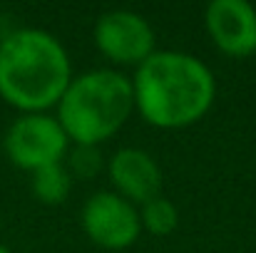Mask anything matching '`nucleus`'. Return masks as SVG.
<instances>
[{
	"mask_svg": "<svg viewBox=\"0 0 256 253\" xmlns=\"http://www.w3.org/2000/svg\"><path fill=\"white\" fill-rule=\"evenodd\" d=\"M32 194L45 206H60L72 191V176L65 164H50L32 171Z\"/></svg>",
	"mask_w": 256,
	"mask_h": 253,
	"instance_id": "1a4fd4ad",
	"label": "nucleus"
},
{
	"mask_svg": "<svg viewBox=\"0 0 256 253\" xmlns=\"http://www.w3.org/2000/svg\"><path fill=\"white\" fill-rule=\"evenodd\" d=\"M140 221H142V229L150 231L152 236H170L172 231L179 226V211H176V206L172 204L170 199L157 196V199L142 204Z\"/></svg>",
	"mask_w": 256,
	"mask_h": 253,
	"instance_id": "9d476101",
	"label": "nucleus"
},
{
	"mask_svg": "<svg viewBox=\"0 0 256 253\" xmlns=\"http://www.w3.org/2000/svg\"><path fill=\"white\" fill-rule=\"evenodd\" d=\"M0 253H12V251H10L8 246H2V244H0Z\"/></svg>",
	"mask_w": 256,
	"mask_h": 253,
	"instance_id": "f8f14e48",
	"label": "nucleus"
},
{
	"mask_svg": "<svg viewBox=\"0 0 256 253\" xmlns=\"http://www.w3.org/2000/svg\"><path fill=\"white\" fill-rule=\"evenodd\" d=\"M209 40L229 57L256 52V7L246 0H212L204 7Z\"/></svg>",
	"mask_w": 256,
	"mask_h": 253,
	"instance_id": "0eeeda50",
	"label": "nucleus"
},
{
	"mask_svg": "<svg viewBox=\"0 0 256 253\" xmlns=\"http://www.w3.org/2000/svg\"><path fill=\"white\" fill-rule=\"evenodd\" d=\"M2 149L18 169L38 171L50 164H62L70 149V137L65 134L58 117L48 112L20 114L5 132Z\"/></svg>",
	"mask_w": 256,
	"mask_h": 253,
	"instance_id": "20e7f679",
	"label": "nucleus"
},
{
	"mask_svg": "<svg viewBox=\"0 0 256 253\" xmlns=\"http://www.w3.org/2000/svg\"><path fill=\"white\" fill-rule=\"evenodd\" d=\"M94 45L114 65L140 67L154 50L157 35L150 20L134 10H107L94 22Z\"/></svg>",
	"mask_w": 256,
	"mask_h": 253,
	"instance_id": "39448f33",
	"label": "nucleus"
},
{
	"mask_svg": "<svg viewBox=\"0 0 256 253\" xmlns=\"http://www.w3.org/2000/svg\"><path fill=\"white\" fill-rule=\"evenodd\" d=\"M112 191L134 206L162 196V169L157 159L140 147H122L107 159Z\"/></svg>",
	"mask_w": 256,
	"mask_h": 253,
	"instance_id": "6e6552de",
	"label": "nucleus"
},
{
	"mask_svg": "<svg viewBox=\"0 0 256 253\" xmlns=\"http://www.w3.org/2000/svg\"><path fill=\"white\" fill-rule=\"evenodd\" d=\"M132 112V80L117 70L102 67L72 77L58 104L55 117L72 144L100 147L124 127Z\"/></svg>",
	"mask_w": 256,
	"mask_h": 253,
	"instance_id": "7ed1b4c3",
	"label": "nucleus"
},
{
	"mask_svg": "<svg viewBox=\"0 0 256 253\" xmlns=\"http://www.w3.org/2000/svg\"><path fill=\"white\" fill-rule=\"evenodd\" d=\"M80 219L87 239L107 251L130 249L142 234L140 209L114 191L92 194L82 206Z\"/></svg>",
	"mask_w": 256,
	"mask_h": 253,
	"instance_id": "423d86ee",
	"label": "nucleus"
},
{
	"mask_svg": "<svg viewBox=\"0 0 256 253\" xmlns=\"http://www.w3.org/2000/svg\"><path fill=\"white\" fill-rule=\"evenodd\" d=\"M65 169L70 171L72 179H94L102 169L107 167L104 162V154L100 152V147L94 144H72L65 154Z\"/></svg>",
	"mask_w": 256,
	"mask_h": 253,
	"instance_id": "9b49d317",
	"label": "nucleus"
},
{
	"mask_svg": "<svg viewBox=\"0 0 256 253\" xmlns=\"http://www.w3.org/2000/svg\"><path fill=\"white\" fill-rule=\"evenodd\" d=\"M134 109L157 129L196 124L214 104L216 80L206 62L182 50H154L132 77Z\"/></svg>",
	"mask_w": 256,
	"mask_h": 253,
	"instance_id": "f257e3e1",
	"label": "nucleus"
},
{
	"mask_svg": "<svg viewBox=\"0 0 256 253\" xmlns=\"http://www.w3.org/2000/svg\"><path fill=\"white\" fill-rule=\"evenodd\" d=\"M70 82V55L52 32L22 27L0 42V97L22 114L58 107Z\"/></svg>",
	"mask_w": 256,
	"mask_h": 253,
	"instance_id": "f03ea898",
	"label": "nucleus"
}]
</instances>
